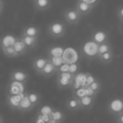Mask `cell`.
<instances>
[{
    "instance_id": "6da1fadb",
    "label": "cell",
    "mask_w": 123,
    "mask_h": 123,
    "mask_svg": "<svg viewBox=\"0 0 123 123\" xmlns=\"http://www.w3.org/2000/svg\"><path fill=\"white\" fill-rule=\"evenodd\" d=\"M47 33L53 38H60L65 36L67 32V27L65 24L61 20H55L50 23L47 26Z\"/></svg>"
},
{
    "instance_id": "7a4b0ae2",
    "label": "cell",
    "mask_w": 123,
    "mask_h": 123,
    "mask_svg": "<svg viewBox=\"0 0 123 123\" xmlns=\"http://www.w3.org/2000/svg\"><path fill=\"white\" fill-rule=\"evenodd\" d=\"M82 16L79 14L75 7L68 8L64 11V19L66 22L69 25H77L79 23Z\"/></svg>"
},
{
    "instance_id": "3957f363",
    "label": "cell",
    "mask_w": 123,
    "mask_h": 123,
    "mask_svg": "<svg viewBox=\"0 0 123 123\" xmlns=\"http://www.w3.org/2000/svg\"><path fill=\"white\" fill-rule=\"evenodd\" d=\"M75 8L81 16H85L92 12L93 9H94V5L91 4H88L83 0H78L76 3Z\"/></svg>"
},
{
    "instance_id": "277c9868",
    "label": "cell",
    "mask_w": 123,
    "mask_h": 123,
    "mask_svg": "<svg viewBox=\"0 0 123 123\" xmlns=\"http://www.w3.org/2000/svg\"><path fill=\"white\" fill-rule=\"evenodd\" d=\"M28 80H29V74L25 71L21 69H15L10 74V81L25 84Z\"/></svg>"
},
{
    "instance_id": "5b68a950",
    "label": "cell",
    "mask_w": 123,
    "mask_h": 123,
    "mask_svg": "<svg viewBox=\"0 0 123 123\" xmlns=\"http://www.w3.org/2000/svg\"><path fill=\"white\" fill-rule=\"evenodd\" d=\"M25 93V84L23 83L10 81V84L8 86V94L17 95Z\"/></svg>"
},
{
    "instance_id": "8992f818",
    "label": "cell",
    "mask_w": 123,
    "mask_h": 123,
    "mask_svg": "<svg viewBox=\"0 0 123 123\" xmlns=\"http://www.w3.org/2000/svg\"><path fill=\"white\" fill-rule=\"evenodd\" d=\"M25 94V93H23V94H17V95H10V94H8L7 103H8V105H9V107H10L12 110L18 111L20 100L22 99V98L24 97Z\"/></svg>"
},
{
    "instance_id": "52a82bcc",
    "label": "cell",
    "mask_w": 123,
    "mask_h": 123,
    "mask_svg": "<svg viewBox=\"0 0 123 123\" xmlns=\"http://www.w3.org/2000/svg\"><path fill=\"white\" fill-rule=\"evenodd\" d=\"M108 110L111 114L117 116L119 113L122 112V101L121 99H114L111 100L108 105Z\"/></svg>"
},
{
    "instance_id": "ba28073f",
    "label": "cell",
    "mask_w": 123,
    "mask_h": 123,
    "mask_svg": "<svg viewBox=\"0 0 123 123\" xmlns=\"http://www.w3.org/2000/svg\"><path fill=\"white\" fill-rule=\"evenodd\" d=\"M56 69H57V68H56L55 67L52 63H51V62L49 61V59H48L46 64L45 65V67L43 68L42 70L40 72L39 74L42 75L43 77L49 78V77L53 76L55 74H56Z\"/></svg>"
},
{
    "instance_id": "9c48e42d",
    "label": "cell",
    "mask_w": 123,
    "mask_h": 123,
    "mask_svg": "<svg viewBox=\"0 0 123 123\" xmlns=\"http://www.w3.org/2000/svg\"><path fill=\"white\" fill-rule=\"evenodd\" d=\"M47 61H48L47 57H44V56H37V57H36L32 62V66L34 70L37 74H40V72L42 70L43 68L46 64Z\"/></svg>"
},
{
    "instance_id": "30bf717a",
    "label": "cell",
    "mask_w": 123,
    "mask_h": 123,
    "mask_svg": "<svg viewBox=\"0 0 123 123\" xmlns=\"http://www.w3.org/2000/svg\"><path fill=\"white\" fill-rule=\"evenodd\" d=\"M12 46H13V47H14V51H15L16 54H17V56L25 54V52L28 50L27 47L25 46V45L24 44V42L21 41V39L19 37L16 38Z\"/></svg>"
},
{
    "instance_id": "8fae6325",
    "label": "cell",
    "mask_w": 123,
    "mask_h": 123,
    "mask_svg": "<svg viewBox=\"0 0 123 123\" xmlns=\"http://www.w3.org/2000/svg\"><path fill=\"white\" fill-rule=\"evenodd\" d=\"M19 38L24 42V44L25 45L27 49H33V48L36 47L38 43V37H32V36H25V35L21 34Z\"/></svg>"
},
{
    "instance_id": "7c38bea8",
    "label": "cell",
    "mask_w": 123,
    "mask_h": 123,
    "mask_svg": "<svg viewBox=\"0 0 123 123\" xmlns=\"http://www.w3.org/2000/svg\"><path fill=\"white\" fill-rule=\"evenodd\" d=\"M32 2L38 11H46L51 6V0H33Z\"/></svg>"
},
{
    "instance_id": "4fadbf2b",
    "label": "cell",
    "mask_w": 123,
    "mask_h": 123,
    "mask_svg": "<svg viewBox=\"0 0 123 123\" xmlns=\"http://www.w3.org/2000/svg\"><path fill=\"white\" fill-rule=\"evenodd\" d=\"M66 107L70 111H78L79 110H81L80 101H79V99L78 98L73 96V97H71L70 99H68L67 100Z\"/></svg>"
},
{
    "instance_id": "5bb4252c",
    "label": "cell",
    "mask_w": 123,
    "mask_h": 123,
    "mask_svg": "<svg viewBox=\"0 0 123 123\" xmlns=\"http://www.w3.org/2000/svg\"><path fill=\"white\" fill-rule=\"evenodd\" d=\"M50 121L54 123H62L65 119V115L62 111L58 110H52L49 114Z\"/></svg>"
},
{
    "instance_id": "9a60e30c",
    "label": "cell",
    "mask_w": 123,
    "mask_h": 123,
    "mask_svg": "<svg viewBox=\"0 0 123 123\" xmlns=\"http://www.w3.org/2000/svg\"><path fill=\"white\" fill-rule=\"evenodd\" d=\"M94 100H95V98L90 97V96H88V95H85L83 98H81V99H79V101H80L81 110L91 109L94 104Z\"/></svg>"
},
{
    "instance_id": "2e32d148",
    "label": "cell",
    "mask_w": 123,
    "mask_h": 123,
    "mask_svg": "<svg viewBox=\"0 0 123 123\" xmlns=\"http://www.w3.org/2000/svg\"><path fill=\"white\" fill-rule=\"evenodd\" d=\"M110 51H112V46L111 44L108 41H104L102 43H99L97 45V49H96V56H99L100 55L108 52Z\"/></svg>"
},
{
    "instance_id": "e0dca14e",
    "label": "cell",
    "mask_w": 123,
    "mask_h": 123,
    "mask_svg": "<svg viewBox=\"0 0 123 123\" xmlns=\"http://www.w3.org/2000/svg\"><path fill=\"white\" fill-rule=\"evenodd\" d=\"M40 29L37 26L35 25H28L25 26L21 34L25 35V36H32V37H39L40 36Z\"/></svg>"
},
{
    "instance_id": "ac0fdd59",
    "label": "cell",
    "mask_w": 123,
    "mask_h": 123,
    "mask_svg": "<svg viewBox=\"0 0 123 123\" xmlns=\"http://www.w3.org/2000/svg\"><path fill=\"white\" fill-rule=\"evenodd\" d=\"M33 108H34V106H33L31 104V102L29 101L27 96H26V93H25L24 97H23L22 99L20 100L18 111H22V112H26V111H31Z\"/></svg>"
},
{
    "instance_id": "d6986e66",
    "label": "cell",
    "mask_w": 123,
    "mask_h": 123,
    "mask_svg": "<svg viewBox=\"0 0 123 123\" xmlns=\"http://www.w3.org/2000/svg\"><path fill=\"white\" fill-rule=\"evenodd\" d=\"M56 84H57V86L60 89H69V88H72L73 84H74V80L57 76Z\"/></svg>"
},
{
    "instance_id": "ffe728a7",
    "label": "cell",
    "mask_w": 123,
    "mask_h": 123,
    "mask_svg": "<svg viewBox=\"0 0 123 123\" xmlns=\"http://www.w3.org/2000/svg\"><path fill=\"white\" fill-rule=\"evenodd\" d=\"M106 39H107V35L104 31H97L93 33V41L96 43V45L104 42V41H107Z\"/></svg>"
},
{
    "instance_id": "44dd1931",
    "label": "cell",
    "mask_w": 123,
    "mask_h": 123,
    "mask_svg": "<svg viewBox=\"0 0 123 123\" xmlns=\"http://www.w3.org/2000/svg\"><path fill=\"white\" fill-rule=\"evenodd\" d=\"M26 96H27L28 99L31 102V104L33 106L37 105L41 101V95H40L39 93L37 92H34V91H31V92L26 93Z\"/></svg>"
},
{
    "instance_id": "7402d4cb",
    "label": "cell",
    "mask_w": 123,
    "mask_h": 123,
    "mask_svg": "<svg viewBox=\"0 0 123 123\" xmlns=\"http://www.w3.org/2000/svg\"><path fill=\"white\" fill-rule=\"evenodd\" d=\"M97 58L99 59V61L101 63L109 64L113 61L114 53H113V51H108V52H105V53H104V54L100 55V56H98Z\"/></svg>"
},
{
    "instance_id": "603a6c76",
    "label": "cell",
    "mask_w": 123,
    "mask_h": 123,
    "mask_svg": "<svg viewBox=\"0 0 123 123\" xmlns=\"http://www.w3.org/2000/svg\"><path fill=\"white\" fill-rule=\"evenodd\" d=\"M0 47H1V50H2L3 53H4L6 56H8V57H14V56H17V54H16L15 51H14L12 45H10V46L0 45Z\"/></svg>"
},
{
    "instance_id": "cb8c5ba5",
    "label": "cell",
    "mask_w": 123,
    "mask_h": 123,
    "mask_svg": "<svg viewBox=\"0 0 123 123\" xmlns=\"http://www.w3.org/2000/svg\"><path fill=\"white\" fill-rule=\"evenodd\" d=\"M86 87H89V89H90L91 90L97 95V94L100 91V89H101V83L99 80L95 79L92 84H90L89 86H86Z\"/></svg>"
},
{
    "instance_id": "d4e9b609",
    "label": "cell",
    "mask_w": 123,
    "mask_h": 123,
    "mask_svg": "<svg viewBox=\"0 0 123 123\" xmlns=\"http://www.w3.org/2000/svg\"><path fill=\"white\" fill-rule=\"evenodd\" d=\"M47 58L56 68L63 63V59L61 56H48Z\"/></svg>"
},
{
    "instance_id": "484cf974",
    "label": "cell",
    "mask_w": 123,
    "mask_h": 123,
    "mask_svg": "<svg viewBox=\"0 0 123 123\" xmlns=\"http://www.w3.org/2000/svg\"><path fill=\"white\" fill-rule=\"evenodd\" d=\"M74 96L76 98H78L79 99H80L81 98H83L84 96H85V91H84V88H79L78 89L74 90Z\"/></svg>"
},
{
    "instance_id": "4316f807",
    "label": "cell",
    "mask_w": 123,
    "mask_h": 123,
    "mask_svg": "<svg viewBox=\"0 0 123 123\" xmlns=\"http://www.w3.org/2000/svg\"><path fill=\"white\" fill-rule=\"evenodd\" d=\"M79 63H74V64H69V71L71 74L75 75L76 74L79 73Z\"/></svg>"
},
{
    "instance_id": "83f0119b",
    "label": "cell",
    "mask_w": 123,
    "mask_h": 123,
    "mask_svg": "<svg viewBox=\"0 0 123 123\" xmlns=\"http://www.w3.org/2000/svg\"><path fill=\"white\" fill-rule=\"evenodd\" d=\"M69 64L62 63L60 67L56 69V74H61V73H69Z\"/></svg>"
},
{
    "instance_id": "f1b7e54d",
    "label": "cell",
    "mask_w": 123,
    "mask_h": 123,
    "mask_svg": "<svg viewBox=\"0 0 123 123\" xmlns=\"http://www.w3.org/2000/svg\"><path fill=\"white\" fill-rule=\"evenodd\" d=\"M116 15H117L118 19L120 20L121 22V25L122 24V21H123V8L121 5L119 6L118 9L116 10Z\"/></svg>"
},
{
    "instance_id": "f546056e",
    "label": "cell",
    "mask_w": 123,
    "mask_h": 123,
    "mask_svg": "<svg viewBox=\"0 0 123 123\" xmlns=\"http://www.w3.org/2000/svg\"><path fill=\"white\" fill-rule=\"evenodd\" d=\"M85 75H86V84H85V87H86V86H89L90 84H92L96 79L91 74H85Z\"/></svg>"
},
{
    "instance_id": "4dcf8cb0",
    "label": "cell",
    "mask_w": 123,
    "mask_h": 123,
    "mask_svg": "<svg viewBox=\"0 0 123 123\" xmlns=\"http://www.w3.org/2000/svg\"><path fill=\"white\" fill-rule=\"evenodd\" d=\"M52 111V109L49 107V106H44L43 108L41 109V115H45V116H49V114L51 113V111Z\"/></svg>"
},
{
    "instance_id": "1f68e13d",
    "label": "cell",
    "mask_w": 123,
    "mask_h": 123,
    "mask_svg": "<svg viewBox=\"0 0 123 123\" xmlns=\"http://www.w3.org/2000/svg\"><path fill=\"white\" fill-rule=\"evenodd\" d=\"M116 121L117 123H123V111L116 116Z\"/></svg>"
},
{
    "instance_id": "d6a6232c",
    "label": "cell",
    "mask_w": 123,
    "mask_h": 123,
    "mask_svg": "<svg viewBox=\"0 0 123 123\" xmlns=\"http://www.w3.org/2000/svg\"><path fill=\"white\" fill-rule=\"evenodd\" d=\"M4 0H0V11H2L4 10Z\"/></svg>"
},
{
    "instance_id": "836d02e7",
    "label": "cell",
    "mask_w": 123,
    "mask_h": 123,
    "mask_svg": "<svg viewBox=\"0 0 123 123\" xmlns=\"http://www.w3.org/2000/svg\"><path fill=\"white\" fill-rule=\"evenodd\" d=\"M0 123H4V117L2 116V115H0Z\"/></svg>"
},
{
    "instance_id": "e575fe53",
    "label": "cell",
    "mask_w": 123,
    "mask_h": 123,
    "mask_svg": "<svg viewBox=\"0 0 123 123\" xmlns=\"http://www.w3.org/2000/svg\"><path fill=\"white\" fill-rule=\"evenodd\" d=\"M2 13H3V12H2V11H0V16L2 15Z\"/></svg>"
},
{
    "instance_id": "d590c367",
    "label": "cell",
    "mask_w": 123,
    "mask_h": 123,
    "mask_svg": "<svg viewBox=\"0 0 123 123\" xmlns=\"http://www.w3.org/2000/svg\"><path fill=\"white\" fill-rule=\"evenodd\" d=\"M31 1H33V0H31Z\"/></svg>"
}]
</instances>
